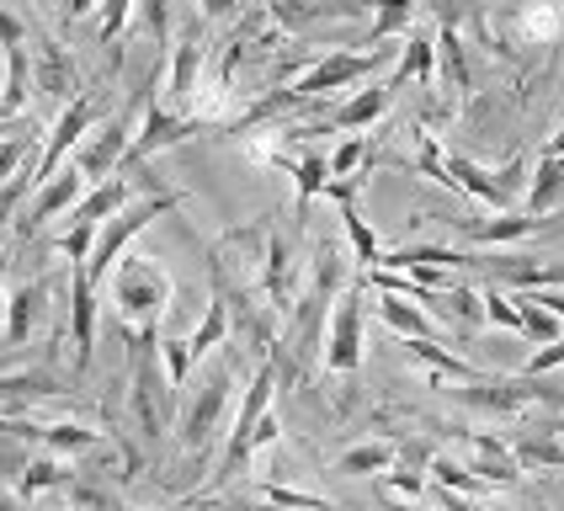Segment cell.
Returning <instances> with one entry per match:
<instances>
[{
  "label": "cell",
  "mask_w": 564,
  "mask_h": 511,
  "mask_svg": "<svg viewBox=\"0 0 564 511\" xmlns=\"http://www.w3.org/2000/svg\"><path fill=\"white\" fill-rule=\"evenodd\" d=\"M107 283H112V304L123 315V330H160V315L171 304V272L155 256H123Z\"/></svg>",
  "instance_id": "1"
},
{
  "label": "cell",
  "mask_w": 564,
  "mask_h": 511,
  "mask_svg": "<svg viewBox=\"0 0 564 511\" xmlns=\"http://www.w3.org/2000/svg\"><path fill=\"white\" fill-rule=\"evenodd\" d=\"M171 208H182V192H150V197H133V203H123L112 219L96 224V246H91V261H86V278H91L96 287L112 278V267L123 261L128 240H139L150 224L160 219V214H171Z\"/></svg>",
  "instance_id": "2"
},
{
  "label": "cell",
  "mask_w": 564,
  "mask_h": 511,
  "mask_svg": "<svg viewBox=\"0 0 564 511\" xmlns=\"http://www.w3.org/2000/svg\"><path fill=\"white\" fill-rule=\"evenodd\" d=\"M278 357H267L261 368L251 373V383H246V400H240V411H235V426H229V443H224V458H219V469L214 475L219 479H235L240 475V464L256 453V421L272 411V389H278Z\"/></svg>",
  "instance_id": "3"
},
{
  "label": "cell",
  "mask_w": 564,
  "mask_h": 511,
  "mask_svg": "<svg viewBox=\"0 0 564 511\" xmlns=\"http://www.w3.org/2000/svg\"><path fill=\"white\" fill-rule=\"evenodd\" d=\"M362 293H368V272L351 278L330 309V325H325V368L330 373H357L362 368Z\"/></svg>",
  "instance_id": "4"
},
{
  "label": "cell",
  "mask_w": 564,
  "mask_h": 511,
  "mask_svg": "<svg viewBox=\"0 0 564 511\" xmlns=\"http://www.w3.org/2000/svg\"><path fill=\"white\" fill-rule=\"evenodd\" d=\"M229 394H235V362H214L208 379L197 383V400L182 411V447L187 453H208V443L219 437V421L229 411Z\"/></svg>",
  "instance_id": "5"
},
{
  "label": "cell",
  "mask_w": 564,
  "mask_h": 511,
  "mask_svg": "<svg viewBox=\"0 0 564 511\" xmlns=\"http://www.w3.org/2000/svg\"><path fill=\"white\" fill-rule=\"evenodd\" d=\"M91 128H96V101H91V96H75V101H69V107L59 112V123L48 128V144H43V155L28 165L32 187L54 182V176H59V165L75 155V150H80V139H86Z\"/></svg>",
  "instance_id": "6"
},
{
  "label": "cell",
  "mask_w": 564,
  "mask_h": 511,
  "mask_svg": "<svg viewBox=\"0 0 564 511\" xmlns=\"http://www.w3.org/2000/svg\"><path fill=\"white\" fill-rule=\"evenodd\" d=\"M86 192H91V176H86L80 165H69V171H59L54 182H43V187H37V197L28 203V214L11 224V229H17V240H32V235H43V224H48V219L75 214Z\"/></svg>",
  "instance_id": "7"
},
{
  "label": "cell",
  "mask_w": 564,
  "mask_h": 511,
  "mask_svg": "<svg viewBox=\"0 0 564 511\" xmlns=\"http://www.w3.org/2000/svg\"><path fill=\"white\" fill-rule=\"evenodd\" d=\"M203 64H208V43H203V32L192 28L187 37L171 48V59H165V107H171V112L192 118L197 91H203Z\"/></svg>",
  "instance_id": "8"
},
{
  "label": "cell",
  "mask_w": 564,
  "mask_h": 511,
  "mask_svg": "<svg viewBox=\"0 0 564 511\" xmlns=\"http://www.w3.org/2000/svg\"><path fill=\"white\" fill-rule=\"evenodd\" d=\"M32 86L43 101H59V107H69L80 96V69L69 59V48L43 37V32H32Z\"/></svg>",
  "instance_id": "9"
},
{
  "label": "cell",
  "mask_w": 564,
  "mask_h": 511,
  "mask_svg": "<svg viewBox=\"0 0 564 511\" xmlns=\"http://www.w3.org/2000/svg\"><path fill=\"white\" fill-rule=\"evenodd\" d=\"M383 59H389V48H368V54H325V59L310 64V69L293 80V91L304 96V101H314V96L341 91V86H351V80L373 75Z\"/></svg>",
  "instance_id": "10"
},
{
  "label": "cell",
  "mask_w": 564,
  "mask_h": 511,
  "mask_svg": "<svg viewBox=\"0 0 564 511\" xmlns=\"http://www.w3.org/2000/svg\"><path fill=\"white\" fill-rule=\"evenodd\" d=\"M133 123L128 118H112L107 128H91V139H80V150H75V165L91 176V182H107V176H118L123 171V155H128V139Z\"/></svg>",
  "instance_id": "11"
},
{
  "label": "cell",
  "mask_w": 564,
  "mask_h": 511,
  "mask_svg": "<svg viewBox=\"0 0 564 511\" xmlns=\"http://www.w3.org/2000/svg\"><path fill=\"white\" fill-rule=\"evenodd\" d=\"M69 341H75V362L91 368L96 351V283L86 278V267L69 272Z\"/></svg>",
  "instance_id": "12"
},
{
  "label": "cell",
  "mask_w": 564,
  "mask_h": 511,
  "mask_svg": "<svg viewBox=\"0 0 564 511\" xmlns=\"http://www.w3.org/2000/svg\"><path fill=\"white\" fill-rule=\"evenodd\" d=\"M469 469L485 479V485H511V479L522 475V458H517V447L501 443V437L469 432Z\"/></svg>",
  "instance_id": "13"
},
{
  "label": "cell",
  "mask_w": 564,
  "mask_h": 511,
  "mask_svg": "<svg viewBox=\"0 0 564 511\" xmlns=\"http://www.w3.org/2000/svg\"><path fill=\"white\" fill-rule=\"evenodd\" d=\"M522 208H528L533 219H549V214H560L564 208V155L543 150V155L533 160V182H528Z\"/></svg>",
  "instance_id": "14"
},
{
  "label": "cell",
  "mask_w": 564,
  "mask_h": 511,
  "mask_svg": "<svg viewBox=\"0 0 564 511\" xmlns=\"http://www.w3.org/2000/svg\"><path fill=\"white\" fill-rule=\"evenodd\" d=\"M447 171H453V187L469 192L474 203H485V208H496V214H506V208H511V192L501 187V176H496V171L474 165L469 155H447Z\"/></svg>",
  "instance_id": "15"
},
{
  "label": "cell",
  "mask_w": 564,
  "mask_h": 511,
  "mask_svg": "<svg viewBox=\"0 0 564 511\" xmlns=\"http://www.w3.org/2000/svg\"><path fill=\"white\" fill-rule=\"evenodd\" d=\"M474 246H511V240H528L533 229H543V219H533L528 208H506L496 219H464L458 224Z\"/></svg>",
  "instance_id": "16"
},
{
  "label": "cell",
  "mask_w": 564,
  "mask_h": 511,
  "mask_svg": "<svg viewBox=\"0 0 564 511\" xmlns=\"http://www.w3.org/2000/svg\"><path fill=\"white\" fill-rule=\"evenodd\" d=\"M43 304H48V283L43 278H32V283H22L11 293V304H6V341L11 347H22L32 336V325L43 319Z\"/></svg>",
  "instance_id": "17"
},
{
  "label": "cell",
  "mask_w": 564,
  "mask_h": 511,
  "mask_svg": "<svg viewBox=\"0 0 564 511\" xmlns=\"http://www.w3.org/2000/svg\"><path fill=\"white\" fill-rule=\"evenodd\" d=\"M405 351L415 357V362H426L437 383H474V379H479V368H474V362H464L458 351H447L437 336H415V341H405Z\"/></svg>",
  "instance_id": "18"
},
{
  "label": "cell",
  "mask_w": 564,
  "mask_h": 511,
  "mask_svg": "<svg viewBox=\"0 0 564 511\" xmlns=\"http://www.w3.org/2000/svg\"><path fill=\"white\" fill-rule=\"evenodd\" d=\"M229 330H235V315H229V293L214 283V298H208V309H203V319H197V330L187 336L192 357L203 362L208 351H219L224 341H229Z\"/></svg>",
  "instance_id": "19"
},
{
  "label": "cell",
  "mask_w": 564,
  "mask_h": 511,
  "mask_svg": "<svg viewBox=\"0 0 564 511\" xmlns=\"http://www.w3.org/2000/svg\"><path fill=\"white\" fill-rule=\"evenodd\" d=\"M389 101H394V86L383 80V86H368V91H357L351 101H341L336 112H330V128H373L383 112H389Z\"/></svg>",
  "instance_id": "20"
},
{
  "label": "cell",
  "mask_w": 564,
  "mask_h": 511,
  "mask_svg": "<svg viewBox=\"0 0 564 511\" xmlns=\"http://www.w3.org/2000/svg\"><path fill=\"white\" fill-rule=\"evenodd\" d=\"M123 203H133V182H128L123 171L118 176H107V182H96L86 197H80V208L69 214V219H80V224H101V219H112Z\"/></svg>",
  "instance_id": "21"
},
{
  "label": "cell",
  "mask_w": 564,
  "mask_h": 511,
  "mask_svg": "<svg viewBox=\"0 0 564 511\" xmlns=\"http://www.w3.org/2000/svg\"><path fill=\"white\" fill-rule=\"evenodd\" d=\"M378 319H383L394 336H405V341H415V336H437V325L426 319V309H421L415 298H405V293H383V298H378Z\"/></svg>",
  "instance_id": "22"
},
{
  "label": "cell",
  "mask_w": 564,
  "mask_h": 511,
  "mask_svg": "<svg viewBox=\"0 0 564 511\" xmlns=\"http://www.w3.org/2000/svg\"><path fill=\"white\" fill-rule=\"evenodd\" d=\"M426 304H432V309H437L442 319H453V325H464V330H474V325L485 319V293H479V287H469V283H464V278H458V283H453V287H442V293H432Z\"/></svg>",
  "instance_id": "23"
},
{
  "label": "cell",
  "mask_w": 564,
  "mask_h": 511,
  "mask_svg": "<svg viewBox=\"0 0 564 511\" xmlns=\"http://www.w3.org/2000/svg\"><path fill=\"white\" fill-rule=\"evenodd\" d=\"M341 229H346V240H351V261H357L362 272H373V267H383V246H378L373 224L362 219L357 197H346V203H341Z\"/></svg>",
  "instance_id": "24"
},
{
  "label": "cell",
  "mask_w": 564,
  "mask_h": 511,
  "mask_svg": "<svg viewBox=\"0 0 564 511\" xmlns=\"http://www.w3.org/2000/svg\"><path fill=\"white\" fill-rule=\"evenodd\" d=\"M410 80H421V86H432L437 80V37H410L400 64H394V75H389V86L400 91Z\"/></svg>",
  "instance_id": "25"
},
{
  "label": "cell",
  "mask_w": 564,
  "mask_h": 511,
  "mask_svg": "<svg viewBox=\"0 0 564 511\" xmlns=\"http://www.w3.org/2000/svg\"><path fill=\"white\" fill-rule=\"evenodd\" d=\"M394 469V443H357L336 458V475H389Z\"/></svg>",
  "instance_id": "26"
},
{
  "label": "cell",
  "mask_w": 564,
  "mask_h": 511,
  "mask_svg": "<svg viewBox=\"0 0 564 511\" xmlns=\"http://www.w3.org/2000/svg\"><path fill=\"white\" fill-rule=\"evenodd\" d=\"M415 6H421V0H373V28H368V48L389 43L394 32H410V22H415Z\"/></svg>",
  "instance_id": "27"
},
{
  "label": "cell",
  "mask_w": 564,
  "mask_h": 511,
  "mask_svg": "<svg viewBox=\"0 0 564 511\" xmlns=\"http://www.w3.org/2000/svg\"><path fill=\"white\" fill-rule=\"evenodd\" d=\"M437 64H442V80H447V91H453V96L469 91V59H464V43H458L453 22L437 32Z\"/></svg>",
  "instance_id": "28"
},
{
  "label": "cell",
  "mask_w": 564,
  "mask_h": 511,
  "mask_svg": "<svg viewBox=\"0 0 564 511\" xmlns=\"http://www.w3.org/2000/svg\"><path fill=\"white\" fill-rule=\"evenodd\" d=\"M517 458L522 469H564V443L554 432H533V437H517Z\"/></svg>",
  "instance_id": "29"
},
{
  "label": "cell",
  "mask_w": 564,
  "mask_h": 511,
  "mask_svg": "<svg viewBox=\"0 0 564 511\" xmlns=\"http://www.w3.org/2000/svg\"><path fill=\"white\" fill-rule=\"evenodd\" d=\"M288 171L299 176V208H310V197H319V192L330 187V155H319V150L299 155Z\"/></svg>",
  "instance_id": "30"
},
{
  "label": "cell",
  "mask_w": 564,
  "mask_h": 511,
  "mask_svg": "<svg viewBox=\"0 0 564 511\" xmlns=\"http://www.w3.org/2000/svg\"><path fill=\"white\" fill-rule=\"evenodd\" d=\"M54 394H59V383L48 373H6L0 379V400H54Z\"/></svg>",
  "instance_id": "31"
},
{
  "label": "cell",
  "mask_w": 564,
  "mask_h": 511,
  "mask_svg": "<svg viewBox=\"0 0 564 511\" xmlns=\"http://www.w3.org/2000/svg\"><path fill=\"white\" fill-rule=\"evenodd\" d=\"M415 171H421V176H432V182H442V187H453V171H447V155H442L437 133H415Z\"/></svg>",
  "instance_id": "32"
},
{
  "label": "cell",
  "mask_w": 564,
  "mask_h": 511,
  "mask_svg": "<svg viewBox=\"0 0 564 511\" xmlns=\"http://www.w3.org/2000/svg\"><path fill=\"white\" fill-rule=\"evenodd\" d=\"M485 319L522 336V304H517V293H506V287H496V283L485 287Z\"/></svg>",
  "instance_id": "33"
},
{
  "label": "cell",
  "mask_w": 564,
  "mask_h": 511,
  "mask_svg": "<svg viewBox=\"0 0 564 511\" xmlns=\"http://www.w3.org/2000/svg\"><path fill=\"white\" fill-rule=\"evenodd\" d=\"M43 443L54 447V453H80V447L101 443V432H91V426H75V421H59V426H43Z\"/></svg>",
  "instance_id": "34"
},
{
  "label": "cell",
  "mask_w": 564,
  "mask_h": 511,
  "mask_svg": "<svg viewBox=\"0 0 564 511\" xmlns=\"http://www.w3.org/2000/svg\"><path fill=\"white\" fill-rule=\"evenodd\" d=\"M160 362H165V379H171V389L182 394V383H187V373H192V362H197V357H192V347L171 336V341H160Z\"/></svg>",
  "instance_id": "35"
},
{
  "label": "cell",
  "mask_w": 564,
  "mask_h": 511,
  "mask_svg": "<svg viewBox=\"0 0 564 511\" xmlns=\"http://www.w3.org/2000/svg\"><path fill=\"white\" fill-rule=\"evenodd\" d=\"M432 479H437L442 490H464V496H474L485 479L474 475V469H464V464H453V458H432Z\"/></svg>",
  "instance_id": "36"
},
{
  "label": "cell",
  "mask_w": 564,
  "mask_h": 511,
  "mask_svg": "<svg viewBox=\"0 0 564 511\" xmlns=\"http://www.w3.org/2000/svg\"><path fill=\"white\" fill-rule=\"evenodd\" d=\"M28 150H32V128H11V139H0V182H11L22 171Z\"/></svg>",
  "instance_id": "37"
},
{
  "label": "cell",
  "mask_w": 564,
  "mask_h": 511,
  "mask_svg": "<svg viewBox=\"0 0 564 511\" xmlns=\"http://www.w3.org/2000/svg\"><path fill=\"white\" fill-rule=\"evenodd\" d=\"M96 246V224H69V235H59V256H69V267H86Z\"/></svg>",
  "instance_id": "38"
},
{
  "label": "cell",
  "mask_w": 564,
  "mask_h": 511,
  "mask_svg": "<svg viewBox=\"0 0 564 511\" xmlns=\"http://www.w3.org/2000/svg\"><path fill=\"white\" fill-rule=\"evenodd\" d=\"M267 507H288V511H336L325 496H304V490H282V485H261Z\"/></svg>",
  "instance_id": "39"
},
{
  "label": "cell",
  "mask_w": 564,
  "mask_h": 511,
  "mask_svg": "<svg viewBox=\"0 0 564 511\" xmlns=\"http://www.w3.org/2000/svg\"><path fill=\"white\" fill-rule=\"evenodd\" d=\"M28 192H32V176H28V171H17L11 182H0V229L22 219L17 208H22V197H28Z\"/></svg>",
  "instance_id": "40"
},
{
  "label": "cell",
  "mask_w": 564,
  "mask_h": 511,
  "mask_svg": "<svg viewBox=\"0 0 564 511\" xmlns=\"http://www.w3.org/2000/svg\"><path fill=\"white\" fill-rule=\"evenodd\" d=\"M362 160H368V139H362V133H351L341 150L330 155V176H346V182H351V176L362 171Z\"/></svg>",
  "instance_id": "41"
},
{
  "label": "cell",
  "mask_w": 564,
  "mask_h": 511,
  "mask_svg": "<svg viewBox=\"0 0 564 511\" xmlns=\"http://www.w3.org/2000/svg\"><path fill=\"white\" fill-rule=\"evenodd\" d=\"M48 485H59V458H32L22 464V496H37V490H48Z\"/></svg>",
  "instance_id": "42"
},
{
  "label": "cell",
  "mask_w": 564,
  "mask_h": 511,
  "mask_svg": "<svg viewBox=\"0 0 564 511\" xmlns=\"http://www.w3.org/2000/svg\"><path fill=\"white\" fill-rule=\"evenodd\" d=\"M133 11H139V0H101V43L107 48H112V37H123Z\"/></svg>",
  "instance_id": "43"
},
{
  "label": "cell",
  "mask_w": 564,
  "mask_h": 511,
  "mask_svg": "<svg viewBox=\"0 0 564 511\" xmlns=\"http://www.w3.org/2000/svg\"><path fill=\"white\" fill-rule=\"evenodd\" d=\"M139 17H144V28L155 37V48L171 43V0H139Z\"/></svg>",
  "instance_id": "44"
},
{
  "label": "cell",
  "mask_w": 564,
  "mask_h": 511,
  "mask_svg": "<svg viewBox=\"0 0 564 511\" xmlns=\"http://www.w3.org/2000/svg\"><path fill=\"white\" fill-rule=\"evenodd\" d=\"M554 368H564V336L560 341H549V347H538L528 362H522V373L528 379H543V373H554Z\"/></svg>",
  "instance_id": "45"
},
{
  "label": "cell",
  "mask_w": 564,
  "mask_h": 511,
  "mask_svg": "<svg viewBox=\"0 0 564 511\" xmlns=\"http://www.w3.org/2000/svg\"><path fill=\"white\" fill-rule=\"evenodd\" d=\"M240 6H246V0H203V17H208V22H229Z\"/></svg>",
  "instance_id": "46"
},
{
  "label": "cell",
  "mask_w": 564,
  "mask_h": 511,
  "mask_svg": "<svg viewBox=\"0 0 564 511\" xmlns=\"http://www.w3.org/2000/svg\"><path fill=\"white\" fill-rule=\"evenodd\" d=\"M437 501H442V511H485V507H474L464 490H442V485H437Z\"/></svg>",
  "instance_id": "47"
},
{
  "label": "cell",
  "mask_w": 564,
  "mask_h": 511,
  "mask_svg": "<svg viewBox=\"0 0 564 511\" xmlns=\"http://www.w3.org/2000/svg\"><path fill=\"white\" fill-rule=\"evenodd\" d=\"M251 443H256V447L278 443V415H272V411H267V415H261V421H256V437H251Z\"/></svg>",
  "instance_id": "48"
},
{
  "label": "cell",
  "mask_w": 564,
  "mask_h": 511,
  "mask_svg": "<svg viewBox=\"0 0 564 511\" xmlns=\"http://www.w3.org/2000/svg\"><path fill=\"white\" fill-rule=\"evenodd\" d=\"M96 6H101V0H59V11H69V17H86Z\"/></svg>",
  "instance_id": "49"
},
{
  "label": "cell",
  "mask_w": 564,
  "mask_h": 511,
  "mask_svg": "<svg viewBox=\"0 0 564 511\" xmlns=\"http://www.w3.org/2000/svg\"><path fill=\"white\" fill-rule=\"evenodd\" d=\"M6 304H11V293H6V256H0V330H6Z\"/></svg>",
  "instance_id": "50"
},
{
  "label": "cell",
  "mask_w": 564,
  "mask_h": 511,
  "mask_svg": "<svg viewBox=\"0 0 564 511\" xmlns=\"http://www.w3.org/2000/svg\"><path fill=\"white\" fill-rule=\"evenodd\" d=\"M383 511H421V507H410V501H394V496H383Z\"/></svg>",
  "instance_id": "51"
},
{
  "label": "cell",
  "mask_w": 564,
  "mask_h": 511,
  "mask_svg": "<svg viewBox=\"0 0 564 511\" xmlns=\"http://www.w3.org/2000/svg\"><path fill=\"white\" fill-rule=\"evenodd\" d=\"M543 150H554V155H564V123H560V133H554V139L543 144Z\"/></svg>",
  "instance_id": "52"
}]
</instances>
